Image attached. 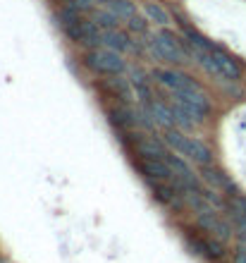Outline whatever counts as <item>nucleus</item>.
<instances>
[{"label": "nucleus", "mask_w": 246, "mask_h": 263, "mask_svg": "<svg viewBox=\"0 0 246 263\" xmlns=\"http://www.w3.org/2000/svg\"><path fill=\"white\" fill-rule=\"evenodd\" d=\"M144 17L148 20L150 27L156 29H170L172 27V14L167 12V7L163 3H158V0H146L144 3Z\"/></svg>", "instance_id": "nucleus-14"}, {"label": "nucleus", "mask_w": 246, "mask_h": 263, "mask_svg": "<svg viewBox=\"0 0 246 263\" xmlns=\"http://www.w3.org/2000/svg\"><path fill=\"white\" fill-rule=\"evenodd\" d=\"M0 263H12V261H10V258H3V256H0Z\"/></svg>", "instance_id": "nucleus-23"}, {"label": "nucleus", "mask_w": 246, "mask_h": 263, "mask_svg": "<svg viewBox=\"0 0 246 263\" xmlns=\"http://www.w3.org/2000/svg\"><path fill=\"white\" fill-rule=\"evenodd\" d=\"M194 222H196V228L201 230V232H205L208 237H213V239H218V242H222V244H227L234 235V228L230 225L227 218L220 215V211L196 213L194 215Z\"/></svg>", "instance_id": "nucleus-6"}, {"label": "nucleus", "mask_w": 246, "mask_h": 263, "mask_svg": "<svg viewBox=\"0 0 246 263\" xmlns=\"http://www.w3.org/2000/svg\"><path fill=\"white\" fill-rule=\"evenodd\" d=\"M67 5H72L79 14H91L96 10V3H93V0H67Z\"/></svg>", "instance_id": "nucleus-20"}, {"label": "nucleus", "mask_w": 246, "mask_h": 263, "mask_svg": "<svg viewBox=\"0 0 246 263\" xmlns=\"http://www.w3.org/2000/svg\"><path fill=\"white\" fill-rule=\"evenodd\" d=\"M93 3H96V5H108L110 0H93Z\"/></svg>", "instance_id": "nucleus-22"}, {"label": "nucleus", "mask_w": 246, "mask_h": 263, "mask_svg": "<svg viewBox=\"0 0 246 263\" xmlns=\"http://www.w3.org/2000/svg\"><path fill=\"white\" fill-rule=\"evenodd\" d=\"M150 79H156V84H160V86L167 89L170 93L189 91V89H201V84H198L192 74H186L184 69H179V67H156L150 72Z\"/></svg>", "instance_id": "nucleus-5"}, {"label": "nucleus", "mask_w": 246, "mask_h": 263, "mask_svg": "<svg viewBox=\"0 0 246 263\" xmlns=\"http://www.w3.org/2000/svg\"><path fill=\"white\" fill-rule=\"evenodd\" d=\"M186 244L194 249V254H201V256L211 258V261H218V258L225 256V244L218 242V239H213V237H201L196 232H186Z\"/></svg>", "instance_id": "nucleus-9"}, {"label": "nucleus", "mask_w": 246, "mask_h": 263, "mask_svg": "<svg viewBox=\"0 0 246 263\" xmlns=\"http://www.w3.org/2000/svg\"><path fill=\"white\" fill-rule=\"evenodd\" d=\"M198 177H201V182H203L205 187L215 189V192H220V194H234V182L230 180V175L225 173V170H220V167H215L211 163V165H201V173H198Z\"/></svg>", "instance_id": "nucleus-8"}, {"label": "nucleus", "mask_w": 246, "mask_h": 263, "mask_svg": "<svg viewBox=\"0 0 246 263\" xmlns=\"http://www.w3.org/2000/svg\"><path fill=\"white\" fill-rule=\"evenodd\" d=\"M232 263H246V242L239 239L237 249H234V256H232Z\"/></svg>", "instance_id": "nucleus-21"}, {"label": "nucleus", "mask_w": 246, "mask_h": 263, "mask_svg": "<svg viewBox=\"0 0 246 263\" xmlns=\"http://www.w3.org/2000/svg\"><path fill=\"white\" fill-rule=\"evenodd\" d=\"M139 173L144 175L146 182H172L175 175H172L170 165L163 156H139Z\"/></svg>", "instance_id": "nucleus-7"}, {"label": "nucleus", "mask_w": 246, "mask_h": 263, "mask_svg": "<svg viewBox=\"0 0 246 263\" xmlns=\"http://www.w3.org/2000/svg\"><path fill=\"white\" fill-rule=\"evenodd\" d=\"M103 41V29L98 27L96 22L91 20H84L82 17V24H79V34H77V43H82L84 48H98Z\"/></svg>", "instance_id": "nucleus-15"}, {"label": "nucleus", "mask_w": 246, "mask_h": 263, "mask_svg": "<svg viewBox=\"0 0 246 263\" xmlns=\"http://www.w3.org/2000/svg\"><path fill=\"white\" fill-rule=\"evenodd\" d=\"M60 3H67V0H60Z\"/></svg>", "instance_id": "nucleus-24"}, {"label": "nucleus", "mask_w": 246, "mask_h": 263, "mask_svg": "<svg viewBox=\"0 0 246 263\" xmlns=\"http://www.w3.org/2000/svg\"><path fill=\"white\" fill-rule=\"evenodd\" d=\"M55 17H58V27L62 29V34L67 36L72 43H77L79 24H82V14L77 12L72 5H67V3H65V5L58 10V14H55Z\"/></svg>", "instance_id": "nucleus-12"}, {"label": "nucleus", "mask_w": 246, "mask_h": 263, "mask_svg": "<svg viewBox=\"0 0 246 263\" xmlns=\"http://www.w3.org/2000/svg\"><path fill=\"white\" fill-rule=\"evenodd\" d=\"M146 110H148V115H150V120L156 122V127L158 129H172V127H177L175 125V112H172V108L167 103H163V101H148V103L144 105Z\"/></svg>", "instance_id": "nucleus-13"}, {"label": "nucleus", "mask_w": 246, "mask_h": 263, "mask_svg": "<svg viewBox=\"0 0 246 263\" xmlns=\"http://www.w3.org/2000/svg\"><path fill=\"white\" fill-rule=\"evenodd\" d=\"M172 101L186 110L196 120V125H201L213 110V101L208 96V91L201 86V89H189V91H177V93H172Z\"/></svg>", "instance_id": "nucleus-4"}, {"label": "nucleus", "mask_w": 246, "mask_h": 263, "mask_svg": "<svg viewBox=\"0 0 246 263\" xmlns=\"http://www.w3.org/2000/svg\"><path fill=\"white\" fill-rule=\"evenodd\" d=\"M163 141L167 144V148L179 156H184L186 160L196 163L198 167L201 165H211L213 163V151L208 148V144H203L201 139L196 137H186L182 129L172 127V129H165L163 132Z\"/></svg>", "instance_id": "nucleus-2"}, {"label": "nucleus", "mask_w": 246, "mask_h": 263, "mask_svg": "<svg viewBox=\"0 0 246 263\" xmlns=\"http://www.w3.org/2000/svg\"><path fill=\"white\" fill-rule=\"evenodd\" d=\"M91 20L96 22L103 31H108V29H117L120 24H122V20H120V17H117L108 5H96V10L91 12Z\"/></svg>", "instance_id": "nucleus-17"}, {"label": "nucleus", "mask_w": 246, "mask_h": 263, "mask_svg": "<svg viewBox=\"0 0 246 263\" xmlns=\"http://www.w3.org/2000/svg\"><path fill=\"white\" fill-rule=\"evenodd\" d=\"M124 24H127V29H129L131 34H137V36H146V34H148V27H150L148 20H146L144 14H139V12L134 14L131 20L124 22Z\"/></svg>", "instance_id": "nucleus-19"}, {"label": "nucleus", "mask_w": 246, "mask_h": 263, "mask_svg": "<svg viewBox=\"0 0 246 263\" xmlns=\"http://www.w3.org/2000/svg\"><path fill=\"white\" fill-rule=\"evenodd\" d=\"M165 160H167V165H170L172 175H175V180L184 182V184H192V187H203L201 177L194 173V167L189 165V160H186L184 156H179V153L175 156V151H170L167 156H165Z\"/></svg>", "instance_id": "nucleus-10"}, {"label": "nucleus", "mask_w": 246, "mask_h": 263, "mask_svg": "<svg viewBox=\"0 0 246 263\" xmlns=\"http://www.w3.org/2000/svg\"><path fill=\"white\" fill-rule=\"evenodd\" d=\"M146 48L153 53V58H158L160 63H167L170 67L189 63L186 39L175 34L172 29H156V31L146 34Z\"/></svg>", "instance_id": "nucleus-1"}, {"label": "nucleus", "mask_w": 246, "mask_h": 263, "mask_svg": "<svg viewBox=\"0 0 246 263\" xmlns=\"http://www.w3.org/2000/svg\"><path fill=\"white\" fill-rule=\"evenodd\" d=\"M84 65L93 72V74H103V77H117V74H124L129 65L124 63V55L122 53H115L110 48H89L84 53Z\"/></svg>", "instance_id": "nucleus-3"}, {"label": "nucleus", "mask_w": 246, "mask_h": 263, "mask_svg": "<svg viewBox=\"0 0 246 263\" xmlns=\"http://www.w3.org/2000/svg\"><path fill=\"white\" fill-rule=\"evenodd\" d=\"M108 7H110V10H112V12H115L122 22L131 20V17L139 12V10H137V0H110Z\"/></svg>", "instance_id": "nucleus-18"}, {"label": "nucleus", "mask_w": 246, "mask_h": 263, "mask_svg": "<svg viewBox=\"0 0 246 263\" xmlns=\"http://www.w3.org/2000/svg\"><path fill=\"white\" fill-rule=\"evenodd\" d=\"M103 48H110L115 50V53H129L131 50V39L127 31H122V29H108V31H103V41H101Z\"/></svg>", "instance_id": "nucleus-16"}, {"label": "nucleus", "mask_w": 246, "mask_h": 263, "mask_svg": "<svg viewBox=\"0 0 246 263\" xmlns=\"http://www.w3.org/2000/svg\"><path fill=\"white\" fill-rule=\"evenodd\" d=\"M150 192H153V199L158 203H163L165 208H172V211H182L184 208V201L179 196V192L175 189L172 182H148Z\"/></svg>", "instance_id": "nucleus-11"}]
</instances>
